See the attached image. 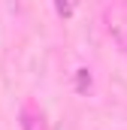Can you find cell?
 <instances>
[{"mask_svg":"<svg viewBox=\"0 0 127 130\" xmlns=\"http://www.w3.org/2000/svg\"><path fill=\"white\" fill-rule=\"evenodd\" d=\"M55 9H58L61 18H70V15L79 9V0H55Z\"/></svg>","mask_w":127,"mask_h":130,"instance_id":"3957f363","label":"cell"},{"mask_svg":"<svg viewBox=\"0 0 127 130\" xmlns=\"http://www.w3.org/2000/svg\"><path fill=\"white\" fill-rule=\"evenodd\" d=\"M109 33H112V39L118 42V48L127 55V21H118V18L112 21V18H109Z\"/></svg>","mask_w":127,"mask_h":130,"instance_id":"7a4b0ae2","label":"cell"},{"mask_svg":"<svg viewBox=\"0 0 127 130\" xmlns=\"http://www.w3.org/2000/svg\"><path fill=\"white\" fill-rule=\"evenodd\" d=\"M18 127L21 130H49L45 112H42L36 103H24V106L18 109Z\"/></svg>","mask_w":127,"mask_h":130,"instance_id":"6da1fadb","label":"cell"}]
</instances>
